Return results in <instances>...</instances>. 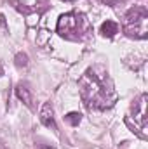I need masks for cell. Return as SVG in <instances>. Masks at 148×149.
I'll list each match as a JSON object with an SVG mask.
<instances>
[{
  "instance_id": "cell-1",
  "label": "cell",
  "mask_w": 148,
  "mask_h": 149,
  "mask_svg": "<svg viewBox=\"0 0 148 149\" xmlns=\"http://www.w3.org/2000/svg\"><path fill=\"white\" fill-rule=\"evenodd\" d=\"M80 95L87 108L92 109H105L113 104L117 94L113 90L110 78L106 74H98L94 70H87L82 74L80 81Z\"/></svg>"
},
{
  "instance_id": "cell-2",
  "label": "cell",
  "mask_w": 148,
  "mask_h": 149,
  "mask_svg": "<svg viewBox=\"0 0 148 149\" xmlns=\"http://www.w3.org/2000/svg\"><path fill=\"white\" fill-rule=\"evenodd\" d=\"M124 31L132 38H147L148 35V10L145 7H134L124 16Z\"/></svg>"
},
{
  "instance_id": "cell-3",
  "label": "cell",
  "mask_w": 148,
  "mask_h": 149,
  "mask_svg": "<svg viewBox=\"0 0 148 149\" xmlns=\"http://www.w3.org/2000/svg\"><path fill=\"white\" fill-rule=\"evenodd\" d=\"M89 24L84 19V16H78L75 12L63 14L58 21V33L68 40H78L85 35Z\"/></svg>"
},
{
  "instance_id": "cell-4",
  "label": "cell",
  "mask_w": 148,
  "mask_h": 149,
  "mask_svg": "<svg viewBox=\"0 0 148 149\" xmlns=\"http://www.w3.org/2000/svg\"><path fill=\"white\" fill-rule=\"evenodd\" d=\"M16 10L23 12V14H33L38 12L40 7L44 5V0H9Z\"/></svg>"
},
{
  "instance_id": "cell-5",
  "label": "cell",
  "mask_w": 148,
  "mask_h": 149,
  "mask_svg": "<svg viewBox=\"0 0 148 149\" xmlns=\"http://www.w3.org/2000/svg\"><path fill=\"white\" fill-rule=\"evenodd\" d=\"M132 111H134V120H138L140 128L145 132V128H147V95L145 94L140 97V101L134 102Z\"/></svg>"
},
{
  "instance_id": "cell-6",
  "label": "cell",
  "mask_w": 148,
  "mask_h": 149,
  "mask_svg": "<svg viewBox=\"0 0 148 149\" xmlns=\"http://www.w3.org/2000/svg\"><path fill=\"white\" fill-rule=\"evenodd\" d=\"M40 120H42V123H44L47 128H52V130H56L54 111H52V106H51L49 102H45V104H44V108H42V111H40Z\"/></svg>"
},
{
  "instance_id": "cell-7",
  "label": "cell",
  "mask_w": 148,
  "mask_h": 149,
  "mask_svg": "<svg viewBox=\"0 0 148 149\" xmlns=\"http://www.w3.org/2000/svg\"><path fill=\"white\" fill-rule=\"evenodd\" d=\"M101 35L103 37H108V38H111L117 31H118V26H117V23H113V21H105L103 24H101Z\"/></svg>"
},
{
  "instance_id": "cell-8",
  "label": "cell",
  "mask_w": 148,
  "mask_h": 149,
  "mask_svg": "<svg viewBox=\"0 0 148 149\" xmlns=\"http://www.w3.org/2000/svg\"><path fill=\"white\" fill-rule=\"evenodd\" d=\"M16 95L19 97V101H23L26 106H32V94L25 85H18L16 87Z\"/></svg>"
},
{
  "instance_id": "cell-9",
  "label": "cell",
  "mask_w": 148,
  "mask_h": 149,
  "mask_svg": "<svg viewBox=\"0 0 148 149\" xmlns=\"http://www.w3.org/2000/svg\"><path fill=\"white\" fill-rule=\"evenodd\" d=\"M66 121L72 123V125H78V123H80V114H78V113H70V114L66 116Z\"/></svg>"
},
{
  "instance_id": "cell-10",
  "label": "cell",
  "mask_w": 148,
  "mask_h": 149,
  "mask_svg": "<svg viewBox=\"0 0 148 149\" xmlns=\"http://www.w3.org/2000/svg\"><path fill=\"white\" fill-rule=\"evenodd\" d=\"M16 64L18 66H26L28 64V56L26 54H18L16 56Z\"/></svg>"
},
{
  "instance_id": "cell-11",
  "label": "cell",
  "mask_w": 148,
  "mask_h": 149,
  "mask_svg": "<svg viewBox=\"0 0 148 149\" xmlns=\"http://www.w3.org/2000/svg\"><path fill=\"white\" fill-rule=\"evenodd\" d=\"M103 2H108V3H117L118 0H103Z\"/></svg>"
}]
</instances>
